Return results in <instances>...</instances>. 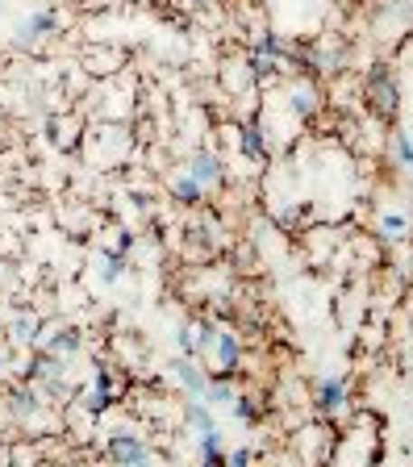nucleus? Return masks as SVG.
I'll return each instance as SVG.
<instances>
[{
  "mask_svg": "<svg viewBox=\"0 0 413 467\" xmlns=\"http://www.w3.org/2000/svg\"><path fill=\"white\" fill-rule=\"evenodd\" d=\"M201 192H205V188L196 184L192 175H180V180L172 184V196L180 201V205H196V201H201Z\"/></svg>",
  "mask_w": 413,
  "mask_h": 467,
  "instance_id": "obj_13",
  "label": "nucleus"
},
{
  "mask_svg": "<svg viewBox=\"0 0 413 467\" xmlns=\"http://www.w3.org/2000/svg\"><path fill=\"white\" fill-rule=\"evenodd\" d=\"M230 405H234V413H239L242 422H250V417H255V401H250V397H239V392H234V401H230Z\"/></svg>",
  "mask_w": 413,
  "mask_h": 467,
  "instance_id": "obj_24",
  "label": "nucleus"
},
{
  "mask_svg": "<svg viewBox=\"0 0 413 467\" xmlns=\"http://www.w3.org/2000/svg\"><path fill=\"white\" fill-rule=\"evenodd\" d=\"M172 376L184 384L192 397H205V384H209V380L201 376V368H192V363H188V359H175V363H172Z\"/></svg>",
  "mask_w": 413,
  "mask_h": 467,
  "instance_id": "obj_8",
  "label": "nucleus"
},
{
  "mask_svg": "<svg viewBox=\"0 0 413 467\" xmlns=\"http://www.w3.org/2000/svg\"><path fill=\"white\" fill-rule=\"evenodd\" d=\"M9 413L17 417V422H33L38 413H42V401H38V392L33 388H17L9 397Z\"/></svg>",
  "mask_w": 413,
  "mask_h": 467,
  "instance_id": "obj_5",
  "label": "nucleus"
},
{
  "mask_svg": "<svg viewBox=\"0 0 413 467\" xmlns=\"http://www.w3.org/2000/svg\"><path fill=\"white\" fill-rule=\"evenodd\" d=\"M380 229H384V238H401L405 229H409V218H405V213H384Z\"/></svg>",
  "mask_w": 413,
  "mask_h": 467,
  "instance_id": "obj_17",
  "label": "nucleus"
},
{
  "mask_svg": "<svg viewBox=\"0 0 413 467\" xmlns=\"http://www.w3.org/2000/svg\"><path fill=\"white\" fill-rule=\"evenodd\" d=\"M242 154H250V159H263V134H259V126H250V130L242 134Z\"/></svg>",
  "mask_w": 413,
  "mask_h": 467,
  "instance_id": "obj_18",
  "label": "nucleus"
},
{
  "mask_svg": "<svg viewBox=\"0 0 413 467\" xmlns=\"http://www.w3.org/2000/svg\"><path fill=\"white\" fill-rule=\"evenodd\" d=\"M121 272H126V263H121L117 255H105V259H100V280L105 284H117Z\"/></svg>",
  "mask_w": 413,
  "mask_h": 467,
  "instance_id": "obj_19",
  "label": "nucleus"
},
{
  "mask_svg": "<svg viewBox=\"0 0 413 467\" xmlns=\"http://www.w3.org/2000/svg\"><path fill=\"white\" fill-rule=\"evenodd\" d=\"M55 25H59V17L51 9H38V13H30L22 25H17V33H13V42L22 46V51H33V46L42 42L46 33H55Z\"/></svg>",
  "mask_w": 413,
  "mask_h": 467,
  "instance_id": "obj_2",
  "label": "nucleus"
},
{
  "mask_svg": "<svg viewBox=\"0 0 413 467\" xmlns=\"http://www.w3.org/2000/svg\"><path fill=\"white\" fill-rule=\"evenodd\" d=\"M188 175H192L201 188L221 184V159L218 154H209V151H196L192 159H188Z\"/></svg>",
  "mask_w": 413,
  "mask_h": 467,
  "instance_id": "obj_3",
  "label": "nucleus"
},
{
  "mask_svg": "<svg viewBox=\"0 0 413 467\" xmlns=\"http://www.w3.org/2000/svg\"><path fill=\"white\" fill-rule=\"evenodd\" d=\"M205 397L213 405H230V401H234V388H230L226 380H213V384H205Z\"/></svg>",
  "mask_w": 413,
  "mask_h": 467,
  "instance_id": "obj_20",
  "label": "nucleus"
},
{
  "mask_svg": "<svg viewBox=\"0 0 413 467\" xmlns=\"http://www.w3.org/2000/svg\"><path fill=\"white\" fill-rule=\"evenodd\" d=\"M188 425H192L196 434H201V430H213V413H209V405H201V401H192L188 405Z\"/></svg>",
  "mask_w": 413,
  "mask_h": 467,
  "instance_id": "obj_16",
  "label": "nucleus"
},
{
  "mask_svg": "<svg viewBox=\"0 0 413 467\" xmlns=\"http://www.w3.org/2000/svg\"><path fill=\"white\" fill-rule=\"evenodd\" d=\"M250 76H255V79H268V76H272V59L255 51V55H250Z\"/></svg>",
  "mask_w": 413,
  "mask_h": 467,
  "instance_id": "obj_22",
  "label": "nucleus"
},
{
  "mask_svg": "<svg viewBox=\"0 0 413 467\" xmlns=\"http://www.w3.org/2000/svg\"><path fill=\"white\" fill-rule=\"evenodd\" d=\"M343 401H347V384L343 380H322L317 384V405H322L326 413L343 409Z\"/></svg>",
  "mask_w": 413,
  "mask_h": 467,
  "instance_id": "obj_9",
  "label": "nucleus"
},
{
  "mask_svg": "<svg viewBox=\"0 0 413 467\" xmlns=\"http://www.w3.org/2000/svg\"><path fill=\"white\" fill-rule=\"evenodd\" d=\"M9 338H13V342H30V338H38V317H33V313H22V317H13V326H9Z\"/></svg>",
  "mask_w": 413,
  "mask_h": 467,
  "instance_id": "obj_14",
  "label": "nucleus"
},
{
  "mask_svg": "<svg viewBox=\"0 0 413 467\" xmlns=\"http://www.w3.org/2000/svg\"><path fill=\"white\" fill-rule=\"evenodd\" d=\"M175 347L184 350V355H196V330H175Z\"/></svg>",
  "mask_w": 413,
  "mask_h": 467,
  "instance_id": "obj_23",
  "label": "nucleus"
},
{
  "mask_svg": "<svg viewBox=\"0 0 413 467\" xmlns=\"http://www.w3.org/2000/svg\"><path fill=\"white\" fill-rule=\"evenodd\" d=\"M105 405H109V380L100 376V380H97V392L88 397V409H92V413H100V409H105Z\"/></svg>",
  "mask_w": 413,
  "mask_h": 467,
  "instance_id": "obj_21",
  "label": "nucleus"
},
{
  "mask_svg": "<svg viewBox=\"0 0 413 467\" xmlns=\"http://www.w3.org/2000/svg\"><path fill=\"white\" fill-rule=\"evenodd\" d=\"M213 355H218V363H221V371H234L239 368V338L234 334H226V330H218V338H213Z\"/></svg>",
  "mask_w": 413,
  "mask_h": 467,
  "instance_id": "obj_7",
  "label": "nucleus"
},
{
  "mask_svg": "<svg viewBox=\"0 0 413 467\" xmlns=\"http://www.w3.org/2000/svg\"><path fill=\"white\" fill-rule=\"evenodd\" d=\"M288 109H293V117H314V109H317V100H314V92L309 88H296L293 97H288Z\"/></svg>",
  "mask_w": 413,
  "mask_h": 467,
  "instance_id": "obj_15",
  "label": "nucleus"
},
{
  "mask_svg": "<svg viewBox=\"0 0 413 467\" xmlns=\"http://www.w3.org/2000/svg\"><path fill=\"white\" fill-rule=\"evenodd\" d=\"M201 455H205V463H226V451H221L218 425H213V430H201Z\"/></svg>",
  "mask_w": 413,
  "mask_h": 467,
  "instance_id": "obj_12",
  "label": "nucleus"
},
{
  "mask_svg": "<svg viewBox=\"0 0 413 467\" xmlns=\"http://www.w3.org/2000/svg\"><path fill=\"white\" fill-rule=\"evenodd\" d=\"M259 55H268V59H272V55H284V42L276 38V33H268V38L259 42Z\"/></svg>",
  "mask_w": 413,
  "mask_h": 467,
  "instance_id": "obj_25",
  "label": "nucleus"
},
{
  "mask_svg": "<svg viewBox=\"0 0 413 467\" xmlns=\"http://www.w3.org/2000/svg\"><path fill=\"white\" fill-rule=\"evenodd\" d=\"M109 455L121 459V463H146V459H151V451H146V446H142L134 434H121V430H117V434L109 438Z\"/></svg>",
  "mask_w": 413,
  "mask_h": 467,
  "instance_id": "obj_4",
  "label": "nucleus"
},
{
  "mask_svg": "<svg viewBox=\"0 0 413 467\" xmlns=\"http://www.w3.org/2000/svg\"><path fill=\"white\" fill-rule=\"evenodd\" d=\"M51 376H63V355L42 350V355L33 359V380H51Z\"/></svg>",
  "mask_w": 413,
  "mask_h": 467,
  "instance_id": "obj_11",
  "label": "nucleus"
},
{
  "mask_svg": "<svg viewBox=\"0 0 413 467\" xmlns=\"http://www.w3.org/2000/svg\"><path fill=\"white\" fill-rule=\"evenodd\" d=\"M389 154H392V163L405 167V172H413V134H392L389 142Z\"/></svg>",
  "mask_w": 413,
  "mask_h": 467,
  "instance_id": "obj_10",
  "label": "nucleus"
},
{
  "mask_svg": "<svg viewBox=\"0 0 413 467\" xmlns=\"http://www.w3.org/2000/svg\"><path fill=\"white\" fill-rule=\"evenodd\" d=\"M192 5H209V0H192Z\"/></svg>",
  "mask_w": 413,
  "mask_h": 467,
  "instance_id": "obj_26",
  "label": "nucleus"
},
{
  "mask_svg": "<svg viewBox=\"0 0 413 467\" xmlns=\"http://www.w3.org/2000/svg\"><path fill=\"white\" fill-rule=\"evenodd\" d=\"M38 347L42 350H55V355H71V350H80V334L76 330H42V338H38Z\"/></svg>",
  "mask_w": 413,
  "mask_h": 467,
  "instance_id": "obj_6",
  "label": "nucleus"
},
{
  "mask_svg": "<svg viewBox=\"0 0 413 467\" xmlns=\"http://www.w3.org/2000/svg\"><path fill=\"white\" fill-rule=\"evenodd\" d=\"M368 97H371V105H376L384 117H392V113H397V100H401V92H397V79L389 76V67H371Z\"/></svg>",
  "mask_w": 413,
  "mask_h": 467,
  "instance_id": "obj_1",
  "label": "nucleus"
}]
</instances>
